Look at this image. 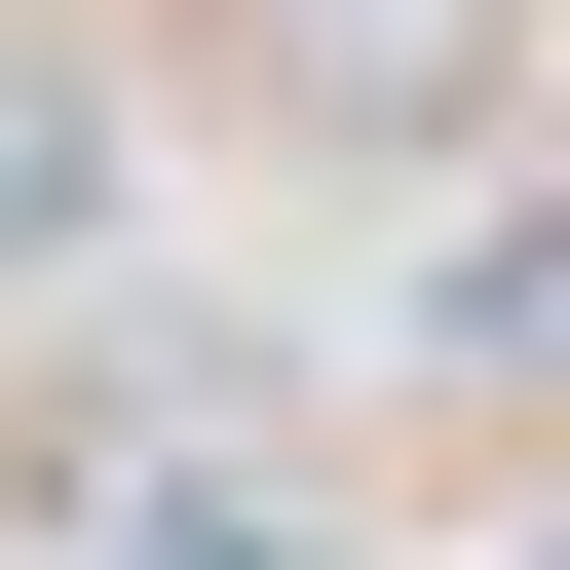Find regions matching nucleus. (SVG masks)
<instances>
[{
    "instance_id": "nucleus-1",
    "label": "nucleus",
    "mask_w": 570,
    "mask_h": 570,
    "mask_svg": "<svg viewBox=\"0 0 570 570\" xmlns=\"http://www.w3.org/2000/svg\"><path fill=\"white\" fill-rule=\"evenodd\" d=\"M419 381L456 419H570V190H456L419 228Z\"/></svg>"
},
{
    "instance_id": "nucleus-2",
    "label": "nucleus",
    "mask_w": 570,
    "mask_h": 570,
    "mask_svg": "<svg viewBox=\"0 0 570 570\" xmlns=\"http://www.w3.org/2000/svg\"><path fill=\"white\" fill-rule=\"evenodd\" d=\"M0 266H115V77L0 39Z\"/></svg>"
},
{
    "instance_id": "nucleus-3",
    "label": "nucleus",
    "mask_w": 570,
    "mask_h": 570,
    "mask_svg": "<svg viewBox=\"0 0 570 570\" xmlns=\"http://www.w3.org/2000/svg\"><path fill=\"white\" fill-rule=\"evenodd\" d=\"M77 570H305V532H266V494H115Z\"/></svg>"
}]
</instances>
